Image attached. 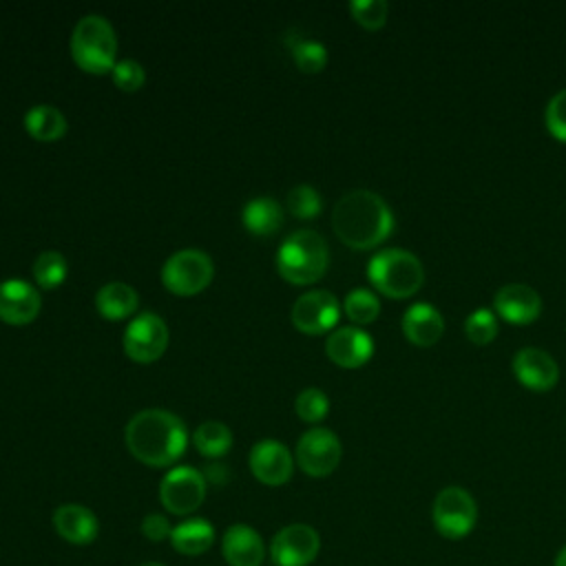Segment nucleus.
Instances as JSON below:
<instances>
[{
	"instance_id": "obj_21",
	"label": "nucleus",
	"mask_w": 566,
	"mask_h": 566,
	"mask_svg": "<svg viewBox=\"0 0 566 566\" xmlns=\"http://www.w3.org/2000/svg\"><path fill=\"white\" fill-rule=\"evenodd\" d=\"M214 542V526L206 517H186L172 526L170 544L177 553L186 557H197L206 553Z\"/></svg>"
},
{
	"instance_id": "obj_14",
	"label": "nucleus",
	"mask_w": 566,
	"mask_h": 566,
	"mask_svg": "<svg viewBox=\"0 0 566 566\" xmlns=\"http://www.w3.org/2000/svg\"><path fill=\"white\" fill-rule=\"evenodd\" d=\"M325 354L338 367L356 369L371 358L374 340L365 329H360L356 325H345V327L334 329L327 336Z\"/></svg>"
},
{
	"instance_id": "obj_24",
	"label": "nucleus",
	"mask_w": 566,
	"mask_h": 566,
	"mask_svg": "<svg viewBox=\"0 0 566 566\" xmlns=\"http://www.w3.org/2000/svg\"><path fill=\"white\" fill-rule=\"evenodd\" d=\"M24 128L38 142H57L66 135V117L51 104H35L24 113Z\"/></svg>"
},
{
	"instance_id": "obj_31",
	"label": "nucleus",
	"mask_w": 566,
	"mask_h": 566,
	"mask_svg": "<svg viewBox=\"0 0 566 566\" xmlns=\"http://www.w3.org/2000/svg\"><path fill=\"white\" fill-rule=\"evenodd\" d=\"M464 334L471 343L475 345H486L495 338L497 334V321H495V314L486 307H480V310H473L467 321H464Z\"/></svg>"
},
{
	"instance_id": "obj_11",
	"label": "nucleus",
	"mask_w": 566,
	"mask_h": 566,
	"mask_svg": "<svg viewBox=\"0 0 566 566\" xmlns=\"http://www.w3.org/2000/svg\"><path fill=\"white\" fill-rule=\"evenodd\" d=\"M321 551V537L314 526L294 522L276 531L270 542V559L274 566H310Z\"/></svg>"
},
{
	"instance_id": "obj_33",
	"label": "nucleus",
	"mask_w": 566,
	"mask_h": 566,
	"mask_svg": "<svg viewBox=\"0 0 566 566\" xmlns=\"http://www.w3.org/2000/svg\"><path fill=\"white\" fill-rule=\"evenodd\" d=\"M111 73H113L115 86L122 88L124 93H135L146 82L144 66L137 60H119Z\"/></svg>"
},
{
	"instance_id": "obj_17",
	"label": "nucleus",
	"mask_w": 566,
	"mask_h": 566,
	"mask_svg": "<svg viewBox=\"0 0 566 566\" xmlns=\"http://www.w3.org/2000/svg\"><path fill=\"white\" fill-rule=\"evenodd\" d=\"M495 312L513 323V325H528L542 312L539 294L526 283H506L493 296Z\"/></svg>"
},
{
	"instance_id": "obj_27",
	"label": "nucleus",
	"mask_w": 566,
	"mask_h": 566,
	"mask_svg": "<svg viewBox=\"0 0 566 566\" xmlns=\"http://www.w3.org/2000/svg\"><path fill=\"white\" fill-rule=\"evenodd\" d=\"M345 314L358 325H367L378 318L380 314V301L374 292L365 287H356L345 296Z\"/></svg>"
},
{
	"instance_id": "obj_5",
	"label": "nucleus",
	"mask_w": 566,
	"mask_h": 566,
	"mask_svg": "<svg viewBox=\"0 0 566 566\" xmlns=\"http://www.w3.org/2000/svg\"><path fill=\"white\" fill-rule=\"evenodd\" d=\"M367 279L380 294L391 298H407L422 287L424 268L413 252L387 248L369 259Z\"/></svg>"
},
{
	"instance_id": "obj_28",
	"label": "nucleus",
	"mask_w": 566,
	"mask_h": 566,
	"mask_svg": "<svg viewBox=\"0 0 566 566\" xmlns=\"http://www.w3.org/2000/svg\"><path fill=\"white\" fill-rule=\"evenodd\" d=\"M290 44L292 57L303 73H318L327 64V49L316 40L294 38Z\"/></svg>"
},
{
	"instance_id": "obj_25",
	"label": "nucleus",
	"mask_w": 566,
	"mask_h": 566,
	"mask_svg": "<svg viewBox=\"0 0 566 566\" xmlns=\"http://www.w3.org/2000/svg\"><path fill=\"white\" fill-rule=\"evenodd\" d=\"M192 442L203 458H223L232 447V431L223 422L208 420L195 429Z\"/></svg>"
},
{
	"instance_id": "obj_6",
	"label": "nucleus",
	"mask_w": 566,
	"mask_h": 566,
	"mask_svg": "<svg viewBox=\"0 0 566 566\" xmlns=\"http://www.w3.org/2000/svg\"><path fill=\"white\" fill-rule=\"evenodd\" d=\"M214 276L212 259L197 248L177 250L161 265V283L168 292L177 296L199 294L210 285Z\"/></svg>"
},
{
	"instance_id": "obj_3",
	"label": "nucleus",
	"mask_w": 566,
	"mask_h": 566,
	"mask_svg": "<svg viewBox=\"0 0 566 566\" xmlns=\"http://www.w3.org/2000/svg\"><path fill=\"white\" fill-rule=\"evenodd\" d=\"M276 270L292 285L316 283L329 263L325 239L307 228L287 234L276 250Z\"/></svg>"
},
{
	"instance_id": "obj_4",
	"label": "nucleus",
	"mask_w": 566,
	"mask_h": 566,
	"mask_svg": "<svg viewBox=\"0 0 566 566\" xmlns=\"http://www.w3.org/2000/svg\"><path fill=\"white\" fill-rule=\"evenodd\" d=\"M73 62L93 75H104L115 69L117 35L104 15L88 13L77 20L71 33Z\"/></svg>"
},
{
	"instance_id": "obj_38",
	"label": "nucleus",
	"mask_w": 566,
	"mask_h": 566,
	"mask_svg": "<svg viewBox=\"0 0 566 566\" xmlns=\"http://www.w3.org/2000/svg\"><path fill=\"white\" fill-rule=\"evenodd\" d=\"M139 566H166V564H161V562H144Z\"/></svg>"
},
{
	"instance_id": "obj_2",
	"label": "nucleus",
	"mask_w": 566,
	"mask_h": 566,
	"mask_svg": "<svg viewBox=\"0 0 566 566\" xmlns=\"http://www.w3.org/2000/svg\"><path fill=\"white\" fill-rule=\"evenodd\" d=\"M332 228L336 237L352 250H369L380 245L394 230V212L374 190H349L332 210Z\"/></svg>"
},
{
	"instance_id": "obj_37",
	"label": "nucleus",
	"mask_w": 566,
	"mask_h": 566,
	"mask_svg": "<svg viewBox=\"0 0 566 566\" xmlns=\"http://www.w3.org/2000/svg\"><path fill=\"white\" fill-rule=\"evenodd\" d=\"M553 566H566V546H562L559 548V553H557V557H555V564Z\"/></svg>"
},
{
	"instance_id": "obj_8",
	"label": "nucleus",
	"mask_w": 566,
	"mask_h": 566,
	"mask_svg": "<svg viewBox=\"0 0 566 566\" xmlns=\"http://www.w3.org/2000/svg\"><path fill=\"white\" fill-rule=\"evenodd\" d=\"M206 478L195 467L170 469L159 484L161 506L172 515H190L206 500Z\"/></svg>"
},
{
	"instance_id": "obj_18",
	"label": "nucleus",
	"mask_w": 566,
	"mask_h": 566,
	"mask_svg": "<svg viewBox=\"0 0 566 566\" xmlns=\"http://www.w3.org/2000/svg\"><path fill=\"white\" fill-rule=\"evenodd\" d=\"M53 528L64 542L73 546H86L97 537L99 522L88 506L71 502L53 511Z\"/></svg>"
},
{
	"instance_id": "obj_15",
	"label": "nucleus",
	"mask_w": 566,
	"mask_h": 566,
	"mask_svg": "<svg viewBox=\"0 0 566 566\" xmlns=\"http://www.w3.org/2000/svg\"><path fill=\"white\" fill-rule=\"evenodd\" d=\"M40 292L22 281L7 279L0 283V321L9 325H29L40 314Z\"/></svg>"
},
{
	"instance_id": "obj_29",
	"label": "nucleus",
	"mask_w": 566,
	"mask_h": 566,
	"mask_svg": "<svg viewBox=\"0 0 566 566\" xmlns=\"http://www.w3.org/2000/svg\"><path fill=\"white\" fill-rule=\"evenodd\" d=\"M321 208H323V201L318 190L307 184H298L287 192V210L296 219H314L321 214Z\"/></svg>"
},
{
	"instance_id": "obj_36",
	"label": "nucleus",
	"mask_w": 566,
	"mask_h": 566,
	"mask_svg": "<svg viewBox=\"0 0 566 566\" xmlns=\"http://www.w3.org/2000/svg\"><path fill=\"white\" fill-rule=\"evenodd\" d=\"M203 478L206 482H212V484H226L228 478H230V471L226 464L221 462H210L206 469H203Z\"/></svg>"
},
{
	"instance_id": "obj_1",
	"label": "nucleus",
	"mask_w": 566,
	"mask_h": 566,
	"mask_svg": "<svg viewBox=\"0 0 566 566\" xmlns=\"http://www.w3.org/2000/svg\"><path fill=\"white\" fill-rule=\"evenodd\" d=\"M126 447L135 460L146 467H170L188 447V429L184 420L166 409L137 411L124 431Z\"/></svg>"
},
{
	"instance_id": "obj_23",
	"label": "nucleus",
	"mask_w": 566,
	"mask_h": 566,
	"mask_svg": "<svg viewBox=\"0 0 566 566\" xmlns=\"http://www.w3.org/2000/svg\"><path fill=\"white\" fill-rule=\"evenodd\" d=\"M241 221L250 234L270 237L283 226V208L272 197H254L243 206Z\"/></svg>"
},
{
	"instance_id": "obj_35",
	"label": "nucleus",
	"mask_w": 566,
	"mask_h": 566,
	"mask_svg": "<svg viewBox=\"0 0 566 566\" xmlns=\"http://www.w3.org/2000/svg\"><path fill=\"white\" fill-rule=\"evenodd\" d=\"M170 533H172V526L168 522L166 515L161 513H148L144 520H142V535L148 539V542H164V539H170Z\"/></svg>"
},
{
	"instance_id": "obj_9",
	"label": "nucleus",
	"mask_w": 566,
	"mask_h": 566,
	"mask_svg": "<svg viewBox=\"0 0 566 566\" xmlns=\"http://www.w3.org/2000/svg\"><path fill=\"white\" fill-rule=\"evenodd\" d=\"M170 340L168 325L155 312L137 314L124 329V352L135 363H155Z\"/></svg>"
},
{
	"instance_id": "obj_16",
	"label": "nucleus",
	"mask_w": 566,
	"mask_h": 566,
	"mask_svg": "<svg viewBox=\"0 0 566 566\" xmlns=\"http://www.w3.org/2000/svg\"><path fill=\"white\" fill-rule=\"evenodd\" d=\"M513 374L524 387L533 391H548L559 380V367L555 358L539 347H522L513 356Z\"/></svg>"
},
{
	"instance_id": "obj_7",
	"label": "nucleus",
	"mask_w": 566,
	"mask_h": 566,
	"mask_svg": "<svg viewBox=\"0 0 566 566\" xmlns=\"http://www.w3.org/2000/svg\"><path fill=\"white\" fill-rule=\"evenodd\" d=\"M436 531L447 539L467 537L478 522V504L462 486H444L438 491L431 509Z\"/></svg>"
},
{
	"instance_id": "obj_26",
	"label": "nucleus",
	"mask_w": 566,
	"mask_h": 566,
	"mask_svg": "<svg viewBox=\"0 0 566 566\" xmlns=\"http://www.w3.org/2000/svg\"><path fill=\"white\" fill-rule=\"evenodd\" d=\"M66 272H69L66 259L55 250L40 252L38 259L33 261V279L44 290L60 287L66 279Z\"/></svg>"
},
{
	"instance_id": "obj_30",
	"label": "nucleus",
	"mask_w": 566,
	"mask_h": 566,
	"mask_svg": "<svg viewBox=\"0 0 566 566\" xmlns=\"http://www.w3.org/2000/svg\"><path fill=\"white\" fill-rule=\"evenodd\" d=\"M296 416L310 424L321 422L329 411V398L318 387H305L294 400Z\"/></svg>"
},
{
	"instance_id": "obj_20",
	"label": "nucleus",
	"mask_w": 566,
	"mask_h": 566,
	"mask_svg": "<svg viewBox=\"0 0 566 566\" xmlns=\"http://www.w3.org/2000/svg\"><path fill=\"white\" fill-rule=\"evenodd\" d=\"M444 332L442 314L429 303H413L402 314V334L418 347H429L440 340Z\"/></svg>"
},
{
	"instance_id": "obj_19",
	"label": "nucleus",
	"mask_w": 566,
	"mask_h": 566,
	"mask_svg": "<svg viewBox=\"0 0 566 566\" xmlns=\"http://www.w3.org/2000/svg\"><path fill=\"white\" fill-rule=\"evenodd\" d=\"M221 555L228 566H261L265 559V546L252 526L232 524L223 533Z\"/></svg>"
},
{
	"instance_id": "obj_22",
	"label": "nucleus",
	"mask_w": 566,
	"mask_h": 566,
	"mask_svg": "<svg viewBox=\"0 0 566 566\" xmlns=\"http://www.w3.org/2000/svg\"><path fill=\"white\" fill-rule=\"evenodd\" d=\"M139 305L137 292L122 281L104 283L95 294V307L106 321H122L128 318Z\"/></svg>"
},
{
	"instance_id": "obj_12",
	"label": "nucleus",
	"mask_w": 566,
	"mask_h": 566,
	"mask_svg": "<svg viewBox=\"0 0 566 566\" xmlns=\"http://www.w3.org/2000/svg\"><path fill=\"white\" fill-rule=\"evenodd\" d=\"M292 325L310 336L329 332L340 316L338 298L327 290H310L292 305Z\"/></svg>"
},
{
	"instance_id": "obj_13",
	"label": "nucleus",
	"mask_w": 566,
	"mask_h": 566,
	"mask_svg": "<svg viewBox=\"0 0 566 566\" xmlns=\"http://www.w3.org/2000/svg\"><path fill=\"white\" fill-rule=\"evenodd\" d=\"M248 464H250L252 475L265 486H281L294 473V460H292L290 449L283 442L272 440V438L259 440L250 449Z\"/></svg>"
},
{
	"instance_id": "obj_10",
	"label": "nucleus",
	"mask_w": 566,
	"mask_h": 566,
	"mask_svg": "<svg viewBox=\"0 0 566 566\" xmlns=\"http://www.w3.org/2000/svg\"><path fill=\"white\" fill-rule=\"evenodd\" d=\"M340 455H343V447L338 436L325 427L307 429L298 438L296 451H294L296 464L301 467L303 473L312 478L329 475L338 467Z\"/></svg>"
},
{
	"instance_id": "obj_32",
	"label": "nucleus",
	"mask_w": 566,
	"mask_h": 566,
	"mask_svg": "<svg viewBox=\"0 0 566 566\" xmlns=\"http://www.w3.org/2000/svg\"><path fill=\"white\" fill-rule=\"evenodd\" d=\"M349 13L360 27L374 31L387 22L389 4L385 0H352Z\"/></svg>"
},
{
	"instance_id": "obj_34",
	"label": "nucleus",
	"mask_w": 566,
	"mask_h": 566,
	"mask_svg": "<svg viewBox=\"0 0 566 566\" xmlns=\"http://www.w3.org/2000/svg\"><path fill=\"white\" fill-rule=\"evenodd\" d=\"M544 122H546V128L548 133L559 139V142H566V88L557 91L548 104H546V111H544Z\"/></svg>"
}]
</instances>
